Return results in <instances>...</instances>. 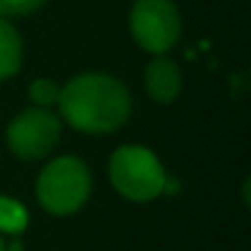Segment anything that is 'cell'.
<instances>
[{
    "mask_svg": "<svg viewBox=\"0 0 251 251\" xmlns=\"http://www.w3.org/2000/svg\"><path fill=\"white\" fill-rule=\"evenodd\" d=\"M64 121L84 133H111L131 113V96L108 74L74 76L57 96Z\"/></svg>",
    "mask_w": 251,
    "mask_h": 251,
    "instance_id": "cell-1",
    "label": "cell"
},
{
    "mask_svg": "<svg viewBox=\"0 0 251 251\" xmlns=\"http://www.w3.org/2000/svg\"><path fill=\"white\" fill-rule=\"evenodd\" d=\"M108 175L113 187L133 202H151L155 200L165 185V170L153 151L143 146H123L111 155Z\"/></svg>",
    "mask_w": 251,
    "mask_h": 251,
    "instance_id": "cell-2",
    "label": "cell"
},
{
    "mask_svg": "<svg viewBox=\"0 0 251 251\" xmlns=\"http://www.w3.org/2000/svg\"><path fill=\"white\" fill-rule=\"evenodd\" d=\"M91 192V175L89 168L72 155L52 160L37 180V197L40 204L52 214H72L76 212Z\"/></svg>",
    "mask_w": 251,
    "mask_h": 251,
    "instance_id": "cell-3",
    "label": "cell"
},
{
    "mask_svg": "<svg viewBox=\"0 0 251 251\" xmlns=\"http://www.w3.org/2000/svg\"><path fill=\"white\" fill-rule=\"evenodd\" d=\"M182 23L173 0H138L131 13L133 40L153 54L168 52L180 37Z\"/></svg>",
    "mask_w": 251,
    "mask_h": 251,
    "instance_id": "cell-4",
    "label": "cell"
},
{
    "mask_svg": "<svg viewBox=\"0 0 251 251\" xmlns=\"http://www.w3.org/2000/svg\"><path fill=\"white\" fill-rule=\"evenodd\" d=\"M59 138V118L45 108L23 111L8 126V146L23 160L45 158Z\"/></svg>",
    "mask_w": 251,
    "mask_h": 251,
    "instance_id": "cell-5",
    "label": "cell"
},
{
    "mask_svg": "<svg viewBox=\"0 0 251 251\" xmlns=\"http://www.w3.org/2000/svg\"><path fill=\"white\" fill-rule=\"evenodd\" d=\"M146 89L160 103L175 101L180 89H182V79H180L177 64L173 59H168V57L153 59L148 64V69H146Z\"/></svg>",
    "mask_w": 251,
    "mask_h": 251,
    "instance_id": "cell-6",
    "label": "cell"
},
{
    "mask_svg": "<svg viewBox=\"0 0 251 251\" xmlns=\"http://www.w3.org/2000/svg\"><path fill=\"white\" fill-rule=\"evenodd\" d=\"M23 62V42L8 20H0V81L13 76Z\"/></svg>",
    "mask_w": 251,
    "mask_h": 251,
    "instance_id": "cell-7",
    "label": "cell"
},
{
    "mask_svg": "<svg viewBox=\"0 0 251 251\" xmlns=\"http://www.w3.org/2000/svg\"><path fill=\"white\" fill-rule=\"evenodd\" d=\"M25 226H27V209L20 202L0 195V231L20 234Z\"/></svg>",
    "mask_w": 251,
    "mask_h": 251,
    "instance_id": "cell-8",
    "label": "cell"
},
{
    "mask_svg": "<svg viewBox=\"0 0 251 251\" xmlns=\"http://www.w3.org/2000/svg\"><path fill=\"white\" fill-rule=\"evenodd\" d=\"M30 96H32V101H35V103L50 106V103H54V101H57L59 89H57V84H54V81H50V79H37V81L30 86Z\"/></svg>",
    "mask_w": 251,
    "mask_h": 251,
    "instance_id": "cell-9",
    "label": "cell"
},
{
    "mask_svg": "<svg viewBox=\"0 0 251 251\" xmlns=\"http://www.w3.org/2000/svg\"><path fill=\"white\" fill-rule=\"evenodd\" d=\"M45 3L47 0H0V15H27Z\"/></svg>",
    "mask_w": 251,
    "mask_h": 251,
    "instance_id": "cell-10",
    "label": "cell"
},
{
    "mask_svg": "<svg viewBox=\"0 0 251 251\" xmlns=\"http://www.w3.org/2000/svg\"><path fill=\"white\" fill-rule=\"evenodd\" d=\"M0 251H8V249H5V241H3V239H0Z\"/></svg>",
    "mask_w": 251,
    "mask_h": 251,
    "instance_id": "cell-11",
    "label": "cell"
}]
</instances>
